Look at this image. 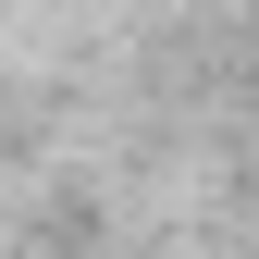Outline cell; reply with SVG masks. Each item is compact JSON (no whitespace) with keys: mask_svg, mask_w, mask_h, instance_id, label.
<instances>
[]
</instances>
